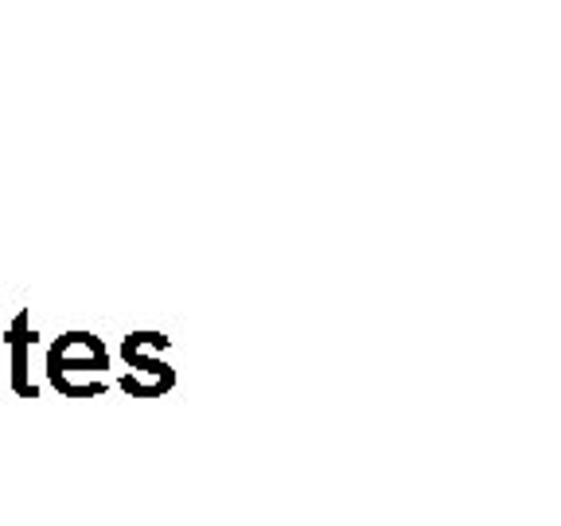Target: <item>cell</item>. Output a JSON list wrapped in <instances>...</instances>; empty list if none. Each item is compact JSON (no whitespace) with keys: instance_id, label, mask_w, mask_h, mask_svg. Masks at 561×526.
Instances as JSON below:
<instances>
[{"instance_id":"obj_2","label":"cell","mask_w":561,"mask_h":526,"mask_svg":"<svg viewBox=\"0 0 561 526\" xmlns=\"http://www.w3.org/2000/svg\"><path fill=\"white\" fill-rule=\"evenodd\" d=\"M149 347H168V335L133 332L122 340V359L125 367H133L129 375H122V390L133 398H160L175 386V370L160 363L157 355H149Z\"/></svg>"},{"instance_id":"obj_1","label":"cell","mask_w":561,"mask_h":526,"mask_svg":"<svg viewBox=\"0 0 561 526\" xmlns=\"http://www.w3.org/2000/svg\"><path fill=\"white\" fill-rule=\"evenodd\" d=\"M105 370H110V351L94 332H67L47 347V382L62 398H82L75 375L102 378Z\"/></svg>"},{"instance_id":"obj_3","label":"cell","mask_w":561,"mask_h":526,"mask_svg":"<svg viewBox=\"0 0 561 526\" xmlns=\"http://www.w3.org/2000/svg\"><path fill=\"white\" fill-rule=\"evenodd\" d=\"M4 340H9V351H12V390H16L20 398H39V386L32 382V367H27L39 335H35L32 312H27V308H20V312L12 316V328Z\"/></svg>"}]
</instances>
